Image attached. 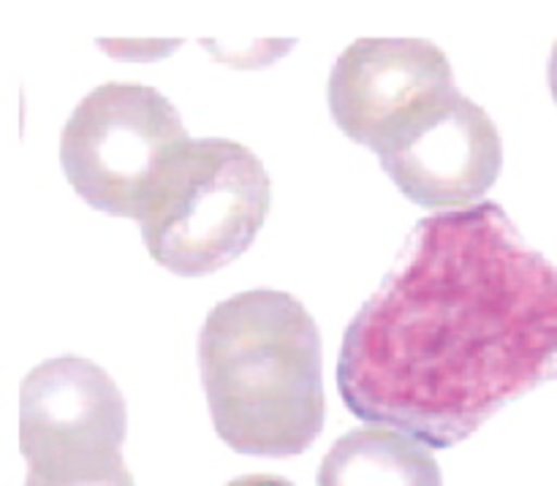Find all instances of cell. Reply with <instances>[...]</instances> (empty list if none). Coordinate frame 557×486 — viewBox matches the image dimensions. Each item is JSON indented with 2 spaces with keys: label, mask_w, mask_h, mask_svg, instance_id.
<instances>
[{
  "label": "cell",
  "mask_w": 557,
  "mask_h": 486,
  "mask_svg": "<svg viewBox=\"0 0 557 486\" xmlns=\"http://www.w3.org/2000/svg\"><path fill=\"white\" fill-rule=\"evenodd\" d=\"M190 141L177 107L156 87L112 79L92 87L60 130V163L76 194L139 221L172 158Z\"/></svg>",
  "instance_id": "cell-4"
},
{
  "label": "cell",
  "mask_w": 557,
  "mask_h": 486,
  "mask_svg": "<svg viewBox=\"0 0 557 486\" xmlns=\"http://www.w3.org/2000/svg\"><path fill=\"white\" fill-rule=\"evenodd\" d=\"M98 43L109 52L123 54V58H161L169 49L177 47L180 38L177 41H172V38H112V41L98 38Z\"/></svg>",
  "instance_id": "cell-10"
},
{
  "label": "cell",
  "mask_w": 557,
  "mask_h": 486,
  "mask_svg": "<svg viewBox=\"0 0 557 486\" xmlns=\"http://www.w3.org/2000/svg\"><path fill=\"white\" fill-rule=\"evenodd\" d=\"M125 429L123 391L90 359H47L22 381L20 444L27 468L123 454Z\"/></svg>",
  "instance_id": "cell-6"
},
{
  "label": "cell",
  "mask_w": 557,
  "mask_h": 486,
  "mask_svg": "<svg viewBox=\"0 0 557 486\" xmlns=\"http://www.w3.org/2000/svg\"><path fill=\"white\" fill-rule=\"evenodd\" d=\"M212 424L232 449L292 457L324 427L321 332L297 297L250 288L223 299L199 332Z\"/></svg>",
  "instance_id": "cell-2"
},
{
  "label": "cell",
  "mask_w": 557,
  "mask_h": 486,
  "mask_svg": "<svg viewBox=\"0 0 557 486\" xmlns=\"http://www.w3.org/2000/svg\"><path fill=\"white\" fill-rule=\"evenodd\" d=\"M549 87H553V96L557 101V41L553 43V54H549Z\"/></svg>",
  "instance_id": "cell-13"
},
{
  "label": "cell",
  "mask_w": 557,
  "mask_h": 486,
  "mask_svg": "<svg viewBox=\"0 0 557 486\" xmlns=\"http://www.w3.org/2000/svg\"><path fill=\"white\" fill-rule=\"evenodd\" d=\"M25 486H136L123 454L103 460L71 462V465L27 468Z\"/></svg>",
  "instance_id": "cell-9"
},
{
  "label": "cell",
  "mask_w": 557,
  "mask_h": 486,
  "mask_svg": "<svg viewBox=\"0 0 557 486\" xmlns=\"http://www.w3.org/2000/svg\"><path fill=\"white\" fill-rule=\"evenodd\" d=\"M451 87L455 71L438 43L373 36L357 38L337 54L326 98L337 125L375 150L422 103Z\"/></svg>",
  "instance_id": "cell-7"
},
{
  "label": "cell",
  "mask_w": 557,
  "mask_h": 486,
  "mask_svg": "<svg viewBox=\"0 0 557 486\" xmlns=\"http://www.w3.org/2000/svg\"><path fill=\"white\" fill-rule=\"evenodd\" d=\"M272 185L261 158L226 136L190 139L158 179L141 237L158 264L201 275L237 259L270 212Z\"/></svg>",
  "instance_id": "cell-3"
},
{
  "label": "cell",
  "mask_w": 557,
  "mask_h": 486,
  "mask_svg": "<svg viewBox=\"0 0 557 486\" xmlns=\"http://www.w3.org/2000/svg\"><path fill=\"white\" fill-rule=\"evenodd\" d=\"M557 378V266L498 201L435 212L343 335L354 416L446 449Z\"/></svg>",
  "instance_id": "cell-1"
},
{
  "label": "cell",
  "mask_w": 557,
  "mask_h": 486,
  "mask_svg": "<svg viewBox=\"0 0 557 486\" xmlns=\"http://www.w3.org/2000/svg\"><path fill=\"white\" fill-rule=\"evenodd\" d=\"M319 486H444V478L428 444L386 424H364L332 444Z\"/></svg>",
  "instance_id": "cell-8"
},
{
  "label": "cell",
  "mask_w": 557,
  "mask_h": 486,
  "mask_svg": "<svg viewBox=\"0 0 557 486\" xmlns=\"http://www.w3.org/2000/svg\"><path fill=\"white\" fill-rule=\"evenodd\" d=\"M205 47H210L212 52L221 54V58H228L232 63H267V60L275 58L277 52H286L288 47H292V41H253L248 43L245 49H232L226 47V43H212V41H205Z\"/></svg>",
  "instance_id": "cell-11"
},
{
  "label": "cell",
  "mask_w": 557,
  "mask_h": 486,
  "mask_svg": "<svg viewBox=\"0 0 557 486\" xmlns=\"http://www.w3.org/2000/svg\"><path fill=\"white\" fill-rule=\"evenodd\" d=\"M226 486H297L292 484L288 478L281 476H267V473H250V476H239L232 478Z\"/></svg>",
  "instance_id": "cell-12"
},
{
  "label": "cell",
  "mask_w": 557,
  "mask_h": 486,
  "mask_svg": "<svg viewBox=\"0 0 557 486\" xmlns=\"http://www.w3.org/2000/svg\"><path fill=\"white\" fill-rule=\"evenodd\" d=\"M386 174L424 207H471L498 179L504 141L487 109L457 87L438 92L379 147Z\"/></svg>",
  "instance_id": "cell-5"
}]
</instances>
